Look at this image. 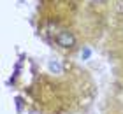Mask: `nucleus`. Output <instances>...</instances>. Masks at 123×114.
Instances as JSON below:
<instances>
[{"instance_id": "f257e3e1", "label": "nucleus", "mask_w": 123, "mask_h": 114, "mask_svg": "<svg viewBox=\"0 0 123 114\" xmlns=\"http://www.w3.org/2000/svg\"><path fill=\"white\" fill-rule=\"evenodd\" d=\"M56 41H58V44L62 46V48H72V46L76 44V37L72 35L70 32H60Z\"/></svg>"}, {"instance_id": "f03ea898", "label": "nucleus", "mask_w": 123, "mask_h": 114, "mask_svg": "<svg viewBox=\"0 0 123 114\" xmlns=\"http://www.w3.org/2000/svg\"><path fill=\"white\" fill-rule=\"evenodd\" d=\"M49 70L60 74V72H62V65L58 63V61H49Z\"/></svg>"}, {"instance_id": "7ed1b4c3", "label": "nucleus", "mask_w": 123, "mask_h": 114, "mask_svg": "<svg viewBox=\"0 0 123 114\" xmlns=\"http://www.w3.org/2000/svg\"><path fill=\"white\" fill-rule=\"evenodd\" d=\"M88 56H90V49H85L83 51V58H88Z\"/></svg>"}]
</instances>
